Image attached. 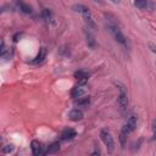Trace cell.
<instances>
[{"mask_svg": "<svg viewBox=\"0 0 156 156\" xmlns=\"http://www.w3.org/2000/svg\"><path fill=\"white\" fill-rule=\"evenodd\" d=\"M87 41H88V45L94 48L95 46V40H94V37L91 35L90 32H87Z\"/></svg>", "mask_w": 156, "mask_h": 156, "instance_id": "2e32d148", "label": "cell"}, {"mask_svg": "<svg viewBox=\"0 0 156 156\" xmlns=\"http://www.w3.org/2000/svg\"><path fill=\"white\" fill-rule=\"evenodd\" d=\"M134 6L140 10H145L149 6V1L147 0H134Z\"/></svg>", "mask_w": 156, "mask_h": 156, "instance_id": "4fadbf2b", "label": "cell"}, {"mask_svg": "<svg viewBox=\"0 0 156 156\" xmlns=\"http://www.w3.org/2000/svg\"><path fill=\"white\" fill-rule=\"evenodd\" d=\"M60 150V144L58 143H52L48 149H46V151L44 152V154H55V152H57Z\"/></svg>", "mask_w": 156, "mask_h": 156, "instance_id": "5bb4252c", "label": "cell"}, {"mask_svg": "<svg viewBox=\"0 0 156 156\" xmlns=\"http://www.w3.org/2000/svg\"><path fill=\"white\" fill-rule=\"evenodd\" d=\"M2 151H4L5 154L12 152V151H13V146H12V145H6L5 147H2Z\"/></svg>", "mask_w": 156, "mask_h": 156, "instance_id": "ac0fdd59", "label": "cell"}, {"mask_svg": "<svg viewBox=\"0 0 156 156\" xmlns=\"http://www.w3.org/2000/svg\"><path fill=\"white\" fill-rule=\"evenodd\" d=\"M4 11H5V9H4V7H0V13H2Z\"/></svg>", "mask_w": 156, "mask_h": 156, "instance_id": "44dd1931", "label": "cell"}, {"mask_svg": "<svg viewBox=\"0 0 156 156\" xmlns=\"http://www.w3.org/2000/svg\"><path fill=\"white\" fill-rule=\"evenodd\" d=\"M16 5L17 7L23 12V13H32V7L29 5H27L26 2H23L22 0H17L16 1Z\"/></svg>", "mask_w": 156, "mask_h": 156, "instance_id": "30bf717a", "label": "cell"}, {"mask_svg": "<svg viewBox=\"0 0 156 156\" xmlns=\"http://www.w3.org/2000/svg\"><path fill=\"white\" fill-rule=\"evenodd\" d=\"M110 1H111V2H113V4H119V1H121V0H110Z\"/></svg>", "mask_w": 156, "mask_h": 156, "instance_id": "ffe728a7", "label": "cell"}, {"mask_svg": "<svg viewBox=\"0 0 156 156\" xmlns=\"http://www.w3.org/2000/svg\"><path fill=\"white\" fill-rule=\"evenodd\" d=\"M149 46H150V49H151V51H152V52H155V45H154L152 43H150V44H149Z\"/></svg>", "mask_w": 156, "mask_h": 156, "instance_id": "d6986e66", "label": "cell"}, {"mask_svg": "<svg viewBox=\"0 0 156 156\" xmlns=\"http://www.w3.org/2000/svg\"><path fill=\"white\" fill-rule=\"evenodd\" d=\"M89 102H90V99H89V96H83V98H79V99H77V105L78 106H88L89 105Z\"/></svg>", "mask_w": 156, "mask_h": 156, "instance_id": "9a60e30c", "label": "cell"}, {"mask_svg": "<svg viewBox=\"0 0 156 156\" xmlns=\"http://www.w3.org/2000/svg\"><path fill=\"white\" fill-rule=\"evenodd\" d=\"M136 121H138L136 115H130V116L128 117V119H127V123L123 126V128H122V130H121V133H119V143H121L122 147H124L128 135L135 129V127H136Z\"/></svg>", "mask_w": 156, "mask_h": 156, "instance_id": "6da1fadb", "label": "cell"}, {"mask_svg": "<svg viewBox=\"0 0 156 156\" xmlns=\"http://www.w3.org/2000/svg\"><path fill=\"white\" fill-rule=\"evenodd\" d=\"M94 1H96V2H100V4H101V2H102V1H101V0H94Z\"/></svg>", "mask_w": 156, "mask_h": 156, "instance_id": "7402d4cb", "label": "cell"}, {"mask_svg": "<svg viewBox=\"0 0 156 156\" xmlns=\"http://www.w3.org/2000/svg\"><path fill=\"white\" fill-rule=\"evenodd\" d=\"M30 149H32L33 155H35V156H38V155L41 154V145H40V143H39L38 140H32V143H30Z\"/></svg>", "mask_w": 156, "mask_h": 156, "instance_id": "8fae6325", "label": "cell"}, {"mask_svg": "<svg viewBox=\"0 0 156 156\" xmlns=\"http://www.w3.org/2000/svg\"><path fill=\"white\" fill-rule=\"evenodd\" d=\"M106 27H107L108 32L111 33V35L113 37V39H115L118 44H121V45H123V46H127V45H128V40H127L126 35L122 33V30L119 29V27L117 26L116 22H113L112 20H108L107 23H106Z\"/></svg>", "mask_w": 156, "mask_h": 156, "instance_id": "7a4b0ae2", "label": "cell"}, {"mask_svg": "<svg viewBox=\"0 0 156 156\" xmlns=\"http://www.w3.org/2000/svg\"><path fill=\"white\" fill-rule=\"evenodd\" d=\"M74 77L78 79V82H85L88 80V78L90 77V73L88 71H84V69H79L74 73Z\"/></svg>", "mask_w": 156, "mask_h": 156, "instance_id": "9c48e42d", "label": "cell"}, {"mask_svg": "<svg viewBox=\"0 0 156 156\" xmlns=\"http://www.w3.org/2000/svg\"><path fill=\"white\" fill-rule=\"evenodd\" d=\"M115 84L117 85V89H118V91H119L117 101H118L119 108L123 111V110H126L127 106H128V93H127V88H126L124 84H122V83H119V82H116Z\"/></svg>", "mask_w": 156, "mask_h": 156, "instance_id": "3957f363", "label": "cell"}, {"mask_svg": "<svg viewBox=\"0 0 156 156\" xmlns=\"http://www.w3.org/2000/svg\"><path fill=\"white\" fill-rule=\"evenodd\" d=\"M45 57H46V49L45 48H40L38 55L35 56V58L30 61V65H40L41 62H44Z\"/></svg>", "mask_w": 156, "mask_h": 156, "instance_id": "52a82bcc", "label": "cell"}, {"mask_svg": "<svg viewBox=\"0 0 156 156\" xmlns=\"http://www.w3.org/2000/svg\"><path fill=\"white\" fill-rule=\"evenodd\" d=\"M88 87L85 84V82H79L72 90H71V95L73 99H79V98H83L88 94Z\"/></svg>", "mask_w": 156, "mask_h": 156, "instance_id": "277c9868", "label": "cell"}, {"mask_svg": "<svg viewBox=\"0 0 156 156\" xmlns=\"http://www.w3.org/2000/svg\"><path fill=\"white\" fill-rule=\"evenodd\" d=\"M0 149H1V145H0Z\"/></svg>", "mask_w": 156, "mask_h": 156, "instance_id": "603a6c76", "label": "cell"}, {"mask_svg": "<svg viewBox=\"0 0 156 156\" xmlns=\"http://www.w3.org/2000/svg\"><path fill=\"white\" fill-rule=\"evenodd\" d=\"M76 135H77V132H76L74 129H72V128H67V129H65V130L62 132V134H61V139H62V140H72Z\"/></svg>", "mask_w": 156, "mask_h": 156, "instance_id": "ba28073f", "label": "cell"}, {"mask_svg": "<svg viewBox=\"0 0 156 156\" xmlns=\"http://www.w3.org/2000/svg\"><path fill=\"white\" fill-rule=\"evenodd\" d=\"M41 16H43V18H45L46 21H48V20H51V12H50L48 9H44V10H43Z\"/></svg>", "mask_w": 156, "mask_h": 156, "instance_id": "e0dca14e", "label": "cell"}, {"mask_svg": "<svg viewBox=\"0 0 156 156\" xmlns=\"http://www.w3.org/2000/svg\"><path fill=\"white\" fill-rule=\"evenodd\" d=\"M83 117H84L83 111H82V110H78V108H74V110L69 111V113H68V118H69L71 121H73V122L82 121Z\"/></svg>", "mask_w": 156, "mask_h": 156, "instance_id": "8992f818", "label": "cell"}, {"mask_svg": "<svg viewBox=\"0 0 156 156\" xmlns=\"http://www.w3.org/2000/svg\"><path fill=\"white\" fill-rule=\"evenodd\" d=\"M72 9H73L76 12H79V13H82V15L90 13V10H89L87 6H84V5H73Z\"/></svg>", "mask_w": 156, "mask_h": 156, "instance_id": "7c38bea8", "label": "cell"}, {"mask_svg": "<svg viewBox=\"0 0 156 156\" xmlns=\"http://www.w3.org/2000/svg\"><path fill=\"white\" fill-rule=\"evenodd\" d=\"M100 136H101V140L104 141L105 146L107 147V151H108L110 154H111V152H113V150H115V140H113V138H112L111 133H110L108 130L104 129V130H101Z\"/></svg>", "mask_w": 156, "mask_h": 156, "instance_id": "5b68a950", "label": "cell"}]
</instances>
